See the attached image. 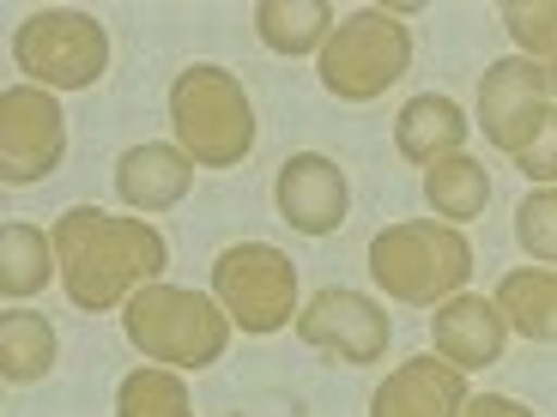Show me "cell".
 <instances>
[{
  "label": "cell",
  "instance_id": "cell-1",
  "mask_svg": "<svg viewBox=\"0 0 557 417\" xmlns=\"http://www.w3.org/2000/svg\"><path fill=\"white\" fill-rule=\"evenodd\" d=\"M55 261H61V291L73 308L103 315L122 296L158 285V273L170 266V249L152 224L115 218L98 206H67L55 218Z\"/></svg>",
  "mask_w": 557,
  "mask_h": 417
},
{
  "label": "cell",
  "instance_id": "cell-2",
  "mask_svg": "<svg viewBox=\"0 0 557 417\" xmlns=\"http://www.w3.org/2000/svg\"><path fill=\"white\" fill-rule=\"evenodd\" d=\"M170 127H176V146L195 164L207 169H231L255 152V110L249 91L231 67H182L170 79Z\"/></svg>",
  "mask_w": 557,
  "mask_h": 417
},
{
  "label": "cell",
  "instance_id": "cell-3",
  "mask_svg": "<svg viewBox=\"0 0 557 417\" xmlns=\"http://www.w3.org/2000/svg\"><path fill=\"white\" fill-rule=\"evenodd\" d=\"M122 327L134 351L158 369H212L231 345V315L212 296L182 291V285H146L122 303Z\"/></svg>",
  "mask_w": 557,
  "mask_h": 417
},
{
  "label": "cell",
  "instance_id": "cell-4",
  "mask_svg": "<svg viewBox=\"0 0 557 417\" xmlns=\"http://www.w3.org/2000/svg\"><path fill=\"white\" fill-rule=\"evenodd\" d=\"M370 278L394 303H436L467 291L473 278V242L460 237L455 224H388L370 242Z\"/></svg>",
  "mask_w": 557,
  "mask_h": 417
},
{
  "label": "cell",
  "instance_id": "cell-5",
  "mask_svg": "<svg viewBox=\"0 0 557 417\" xmlns=\"http://www.w3.org/2000/svg\"><path fill=\"white\" fill-rule=\"evenodd\" d=\"M315 67H321V85L339 103H376L412 67V30L394 13H382V7H358L351 18L334 25V37L321 42Z\"/></svg>",
  "mask_w": 557,
  "mask_h": 417
},
{
  "label": "cell",
  "instance_id": "cell-6",
  "mask_svg": "<svg viewBox=\"0 0 557 417\" xmlns=\"http://www.w3.org/2000/svg\"><path fill=\"white\" fill-rule=\"evenodd\" d=\"M13 61L25 79L49 85V91H85L110 73V37L91 13L49 7L13 30Z\"/></svg>",
  "mask_w": 557,
  "mask_h": 417
},
{
  "label": "cell",
  "instance_id": "cell-7",
  "mask_svg": "<svg viewBox=\"0 0 557 417\" xmlns=\"http://www.w3.org/2000/svg\"><path fill=\"white\" fill-rule=\"evenodd\" d=\"M212 291L243 333H278L297 320V266L267 242H231L212 261Z\"/></svg>",
  "mask_w": 557,
  "mask_h": 417
},
{
  "label": "cell",
  "instance_id": "cell-8",
  "mask_svg": "<svg viewBox=\"0 0 557 417\" xmlns=\"http://www.w3.org/2000/svg\"><path fill=\"white\" fill-rule=\"evenodd\" d=\"M67 157V115L42 85H7L0 91V181L30 188L55 176Z\"/></svg>",
  "mask_w": 557,
  "mask_h": 417
},
{
  "label": "cell",
  "instance_id": "cell-9",
  "mask_svg": "<svg viewBox=\"0 0 557 417\" xmlns=\"http://www.w3.org/2000/svg\"><path fill=\"white\" fill-rule=\"evenodd\" d=\"M297 333H304V345L321 351V357L363 369V363H376L382 351H388L394 327H388V315H382V303H370L363 291L327 285V291H315V296L304 303V315H297Z\"/></svg>",
  "mask_w": 557,
  "mask_h": 417
},
{
  "label": "cell",
  "instance_id": "cell-10",
  "mask_svg": "<svg viewBox=\"0 0 557 417\" xmlns=\"http://www.w3.org/2000/svg\"><path fill=\"white\" fill-rule=\"evenodd\" d=\"M552 103H557L552 85H545V73L533 61H491L485 79H479V127L509 157L545 127Z\"/></svg>",
  "mask_w": 557,
  "mask_h": 417
},
{
  "label": "cell",
  "instance_id": "cell-11",
  "mask_svg": "<svg viewBox=\"0 0 557 417\" xmlns=\"http://www.w3.org/2000/svg\"><path fill=\"white\" fill-rule=\"evenodd\" d=\"M273 206L278 218L292 224L297 237H334L351 212V188H346V169L321 152H297L285 157L273 181Z\"/></svg>",
  "mask_w": 557,
  "mask_h": 417
},
{
  "label": "cell",
  "instance_id": "cell-12",
  "mask_svg": "<svg viewBox=\"0 0 557 417\" xmlns=\"http://www.w3.org/2000/svg\"><path fill=\"white\" fill-rule=\"evenodd\" d=\"M467 400H473L467 376L431 351V357H406L400 369L382 376V388L370 393V417H460Z\"/></svg>",
  "mask_w": 557,
  "mask_h": 417
},
{
  "label": "cell",
  "instance_id": "cell-13",
  "mask_svg": "<svg viewBox=\"0 0 557 417\" xmlns=\"http://www.w3.org/2000/svg\"><path fill=\"white\" fill-rule=\"evenodd\" d=\"M431 339H436V357L455 363L460 376H467V369H491V363L503 357V345H509V320L497 315L491 296L460 291V296H448V303L436 308Z\"/></svg>",
  "mask_w": 557,
  "mask_h": 417
},
{
  "label": "cell",
  "instance_id": "cell-14",
  "mask_svg": "<svg viewBox=\"0 0 557 417\" xmlns=\"http://www.w3.org/2000/svg\"><path fill=\"white\" fill-rule=\"evenodd\" d=\"M115 188L134 212H170L188 188H195V157L182 146H164V139H146V146H127L115 157Z\"/></svg>",
  "mask_w": 557,
  "mask_h": 417
},
{
  "label": "cell",
  "instance_id": "cell-15",
  "mask_svg": "<svg viewBox=\"0 0 557 417\" xmlns=\"http://www.w3.org/2000/svg\"><path fill=\"white\" fill-rule=\"evenodd\" d=\"M394 146H400L406 164H443V157L467 152V115H460L455 98H443V91H424V98H412L400 115H394Z\"/></svg>",
  "mask_w": 557,
  "mask_h": 417
},
{
  "label": "cell",
  "instance_id": "cell-16",
  "mask_svg": "<svg viewBox=\"0 0 557 417\" xmlns=\"http://www.w3.org/2000/svg\"><path fill=\"white\" fill-rule=\"evenodd\" d=\"M491 303L509 320V333L533 339V345H557V266H516V273H503Z\"/></svg>",
  "mask_w": 557,
  "mask_h": 417
},
{
  "label": "cell",
  "instance_id": "cell-17",
  "mask_svg": "<svg viewBox=\"0 0 557 417\" xmlns=\"http://www.w3.org/2000/svg\"><path fill=\"white\" fill-rule=\"evenodd\" d=\"M55 327H49V315H37V308H7L0 315V376H7V388H30V381H42L49 369H55Z\"/></svg>",
  "mask_w": 557,
  "mask_h": 417
},
{
  "label": "cell",
  "instance_id": "cell-18",
  "mask_svg": "<svg viewBox=\"0 0 557 417\" xmlns=\"http://www.w3.org/2000/svg\"><path fill=\"white\" fill-rule=\"evenodd\" d=\"M424 200H431L436 218L460 230V224H473L479 212L491 206V169L479 164V157H467V152L443 157V164L424 169Z\"/></svg>",
  "mask_w": 557,
  "mask_h": 417
},
{
  "label": "cell",
  "instance_id": "cell-19",
  "mask_svg": "<svg viewBox=\"0 0 557 417\" xmlns=\"http://www.w3.org/2000/svg\"><path fill=\"white\" fill-rule=\"evenodd\" d=\"M255 30L273 55H315L334 37V13H327V0H261Z\"/></svg>",
  "mask_w": 557,
  "mask_h": 417
},
{
  "label": "cell",
  "instance_id": "cell-20",
  "mask_svg": "<svg viewBox=\"0 0 557 417\" xmlns=\"http://www.w3.org/2000/svg\"><path fill=\"white\" fill-rule=\"evenodd\" d=\"M55 273H61L55 237H42V230H30V224H18V218L0 224V291L13 296V303L37 296Z\"/></svg>",
  "mask_w": 557,
  "mask_h": 417
},
{
  "label": "cell",
  "instance_id": "cell-21",
  "mask_svg": "<svg viewBox=\"0 0 557 417\" xmlns=\"http://www.w3.org/2000/svg\"><path fill=\"white\" fill-rule=\"evenodd\" d=\"M115 417H195L176 369H127L115 388Z\"/></svg>",
  "mask_w": 557,
  "mask_h": 417
},
{
  "label": "cell",
  "instance_id": "cell-22",
  "mask_svg": "<svg viewBox=\"0 0 557 417\" xmlns=\"http://www.w3.org/2000/svg\"><path fill=\"white\" fill-rule=\"evenodd\" d=\"M503 25L533 55V67L545 73V85H552V98H557V0H509Z\"/></svg>",
  "mask_w": 557,
  "mask_h": 417
},
{
  "label": "cell",
  "instance_id": "cell-23",
  "mask_svg": "<svg viewBox=\"0 0 557 417\" xmlns=\"http://www.w3.org/2000/svg\"><path fill=\"white\" fill-rule=\"evenodd\" d=\"M516 242L533 261L557 266V188H533L516 206Z\"/></svg>",
  "mask_w": 557,
  "mask_h": 417
},
{
  "label": "cell",
  "instance_id": "cell-24",
  "mask_svg": "<svg viewBox=\"0 0 557 417\" xmlns=\"http://www.w3.org/2000/svg\"><path fill=\"white\" fill-rule=\"evenodd\" d=\"M516 164L528 169L533 181H552V176H557V103H552V115H545L540 134H533L528 146L516 152Z\"/></svg>",
  "mask_w": 557,
  "mask_h": 417
},
{
  "label": "cell",
  "instance_id": "cell-25",
  "mask_svg": "<svg viewBox=\"0 0 557 417\" xmlns=\"http://www.w3.org/2000/svg\"><path fill=\"white\" fill-rule=\"evenodd\" d=\"M460 417H533V412L521 400H509V393H473L460 405Z\"/></svg>",
  "mask_w": 557,
  "mask_h": 417
}]
</instances>
